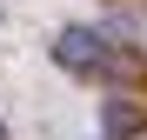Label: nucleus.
<instances>
[{
	"instance_id": "f257e3e1",
	"label": "nucleus",
	"mask_w": 147,
	"mask_h": 140,
	"mask_svg": "<svg viewBox=\"0 0 147 140\" xmlns=\"http://www.w3.org/2000/svg\"><path fill=\"white\" fill-rule=\"evenodd\" d=\"M60 60H67V67H80V74H94V67H107V54H100V33H87V27L60 33Z\"/></svg>"
},
{
	"instance_id": "f03ea898",
	"label": "nucleus",
	"mask_w": 147,
	"mask_h": 140,
	"mask_svg": "<svg viewBox=\"0 0 147 140\" xmlns=\"http://www.w3.org/2000/svg\"><path fill=\"white\" fill-rule=\"evenodd\" d=\"M140 140H147V133H140Z\"/></svg>"
}]
</instances>
